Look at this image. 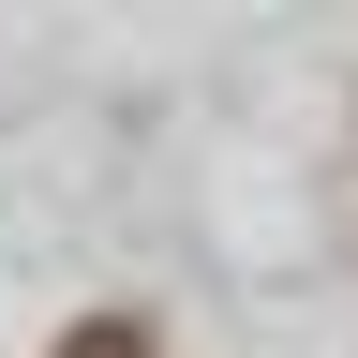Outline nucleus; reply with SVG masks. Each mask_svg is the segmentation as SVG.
<instances>
[{
    "label": "nucleus",
    "instance_id": "obj_1",
    "mask_svg": "<svg viewBox=\"0 0 358 358\" xmlns=\"http://www.w3.org/2000/svg\"><path fill=\"white\" fill-rule=\"evenodd\" d=\"M75 358H134V329H90V343H75Z\"/></svg>",
    "mask_w": 358,
    "mask_h": 358
}]
</instances>
